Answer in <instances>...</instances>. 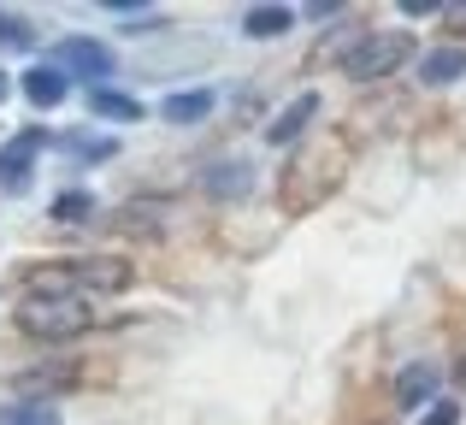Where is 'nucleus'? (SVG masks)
Wrapping results in <instances>:
<instances>
[{"label":"nucleus","mask_w":466,"mask_h":425,"mask_svg":"<svg viewBox=\"0 0 466 425\" xmlns=\"http://www.w3.org/2000/svg\"><path fill=\"white\" fill-rule=\"evenodd\" d=\"M349 166H354V142L342 130H319V137L296 142L284 160V177H278V213H289V218L319 213L342 189Z\"/></svg>","instance_id":"obj_1"},{"label":"nucleus","mask_w":466,"mask_h":425,"mask_svg":"<svg viewBox=\"0 0 466 425\" xmlns=\"http://www.w3.org/2000/svg\"><path fill=\"white\" fill-rule=\"evenodd\" d=\"M137 284V266L113 260V254H95V260H47L24 272L30 296H54V301H95V296H118V289Z\"/></svg>","instance_id":"obj_2"},{"label":"nucleus","mask_w":466,"mask_h":425,"mask_svg":"<svg viewBox=\"0 0 466 425\" xmlns=\"http://www.w3.org/2000/svg\"><path fill=\"white\" fill-rule=\"evenodd\" d=\"M95 325L89 301H54V296H24L18 301V331H30L35 343H71Z\"/></svg>","instance_id":"obj_3"},{"label":"nucleus","mask_w":466,"mask_h":425,"mask_svg":"<svg viewBox=\"0 0 466 425\" xmlns=\"http://www.w3.org/2000/svg\"><path fill=\"white\" fill-rule=\"evenodd\" d=\"M413 59V35L408 30H372L360 35V47H354L349 59H342V71H349L354 83H384L390 71H401Z\"/></svg>","instance_id":"obj_4"},{"label":"nucleus","mask_w":466,"mask_h":425,"mask_svg":"<svg viewBox=\"0 0 466 425\" xmlns=\"http://www.w3.org/2000/svg\"><path fill=\"white\" fill-rule=\"evenodd\" d=\"M47 66H59L66 77H89V89H106V77L118 71V59H113V47L95 42V35H66Z\"/></svg>","instance_id":"obj_5"},{"label":"nucleus","mask_w":466,"mask_h":425,"mask_svg":"<svg viewBox=\"0 0 466 425\" xmlns=\"http://www.w3.org/2000/svg\"><path fill=\"white\" fill-rule=\"evenodd\" d=\"M47 148V130L42 125H30V130H18V137L0 148V189L6 196H24L30 189V166H35V154Z\"/></svg>","instance_id":"obj_6"},{"label":"nucleus","mask_w":466,"mask_h":425,"mask_svg":"<svg viewBox=\"0 0 466 425\" xmlns=\"http://www.w3.org/2000/svg\"><path fill=\"white\" fill-rule=\"evenodd\" d=\"M12 390L24 396V402H54L59 390H71L77 384V367H66V360H47V367H30V372H12Z\"/></svg>","instance_id":"obj_7"},{"label":"nucleus","mask_w":466,"mask_h":425,"mask_svg":"<svg viewBox=\"0 0 466 425\" xmlns=\"http://www.w3.org/2000/svg\"><path fill=\"white\" fill-rule=\"evenodd\" d=\"M66 95H71V77H66L59 66H47V59H42V66L24 71V101H30L35 113H54Z\"/></svg>","instance_id":"obj_8"},{"label":"nucleus","mask_w":466,"mask_h":425,"mask_svg":"<svg viewBox=\"0 0 466 425\" xmlns=\"http://www.w3.org/2000/svg\"><path fill=\"white\" fill-rule=\"evenodd\" d=\"M313 118H319V95L308 89V95H296V101H289L284 113H278L272 125H266V142H272V148H284V142H301Z\"/></svg>","instance_id":"obj_9"},{"label":"nucleus","mask_w":466,"mask_h":425,"mask_svg":"<svg viewBox=\"0 0 466 425\" xmlns=\"http://www.w3.org/2000/svg\"><path fill=\"white\" fill-rule=\"evenodd\" d=\"M201 189H207L213 201H242V196L254 189V172H248V160H213V166L201 172Z\"/></svg>","instance_id":"obj_10"},{"label":"nucleus","mask_w":466,"mask_h":425,"mask_svg":"<svg viewBox=\"0 0 466 425\" xmlns=\"http://www.w3.org/2000/svg\"><path fill=\"white\" fill-rule=\"evenodd\" d=\"M431 396H437V367H431V360L401 367V379H396V408H401V414H420Z\"/></svg>","instance_id":"obj_11"},{"label":"nucleus","mask_w":466,"mask_h":425,"mask_svg":"<svg viewBox=\"0 0 466 425\" xmlns=\"http://www.w3.org/2000/svg\"><path fill=\"white\" fill-rule=\"evenodd\" d=\"M242 35L254 42H272V35H289L296 30V6H242Z\"/></svg>","instance_id":"obj_12"},{"label":"nucleus","mask_w":466,"mask_h":425,"mask_svg":"<svg viewBox=\"0 0 466 425\" xmlns=\"http://www.w3.org/2000/svg\"><path fill=\"white\" fill-rule=\"evenodd\" d=\"M59 148H66L77 166H95V160H113V154H118V137H113V130H66Z\"/></svg>","instance_id":"obj_13"},{"label":"nucleus","mask_w":466,"mask_h":425,"mask_svg":"<svg viewBox=\"0 0 466 425\" xmlns=\"http://www.w3.org/2000/svg\"><path fill=\"white\" fill-rule=\"evenodd\" d=\"M455 77H466V47H431L420 59V83L425 89H449Z\"/></svg>","instance_id":"obj_14"},{"label":"nucleus","mask_w":466,"mask_h":425,"mask_svg":"<svg viewBox=\"0 0 466 425\" xmlns=\"http://www.w3.org/2000/svg\"><path fill=\"white\" fill-rule=\"evenodd\" d=\"M207 113H213V95L207 89H177V95L159 101V118H166V125H201Z\"/></svg>","instance_id":"obj_15"},{"label":"nucleus","mask_w":466,"mask_h":425,"mask_svg":"<svg viewBox=\"0 0 466 425\" xmlns=\"http://www.w3.org/2000/svg\"><path fill=\"white\" fill-rule=\"evenodd\" d=\"M89 118L137 125V118H142V101H130V95H118V89H89Z\"/></svg>","instance_id":"obj_16"},{"label":"nucleus","mask_w":466,"mask_h":425,"mask_svg":"<svg viewBox=\"0 0 466 425\" xmlns=\"http://www.w3.org/2000/svg\"><path fill=\"white\" fill-rule=\"evenodd\" d=\"M0 425H59V408L54 402H12V408H0Z\"/></svg>","instance_id":"obj_17"},{"label":"nucleus","mask_w":466,"mask_h":425,"mask_svg":"<svg viewBox=\"0 0 466 425\" xmlns=\"http://www.w3.org/2000/svg\"><path fill=\"white\" fill-rule=\"evenodd\" d=\"M18 47H35V30L24 12H0V54H18Z\"/></svg>","instance_id":"obj_18"},{"label":"nucleus","mask_w":466,"mask_h":425,"mask_svg":"<svg viewBox=\"0 0 466 425\" xmlns=\"http://www.w3.org/2000/svg\"><path fill=\"white\" fill-rule=\"evenodd\" d=\"M47 213H54L59 225H83V218L95 213V196H89V189H66V196H59V201H54Z\"/></svg>","instance_id":"obj_19"},{"label":"nucleus","mask_w":466,"mask_h":425,"mask_svg":"<svg viewBox=\"0 0 466 425\" xmlns=\"http://www.w3.org/2000/svg\"><path fill=\"white\" fill-rule=\"evenodd\" d=\"M401 12H408V18H425V12H443V6H437V0H401Z\"/></svg>","instance_id":"obj_20"},{"label":"nucleus","mask_w":466,"mask_h":425,"mask_svg":"<svg viewBox=\"0 0 466 425\" xmlns=\"http://www.w3.org/2000/svg\"><path fill=\"white\" fill-rule=\"evenodd\" d=\"M425 425H455V402H443V408H437V414L425 420Z\"/></svg>","instance_id":"obj_21"},{"label":"nucleus","mask_w":466,"mask_h":425,"mask_svg":"<svg viewBox=\"0 0 466 425\" xmlns=\"http://www.w3.org/2000/svg\"><path fill=\"white\" fill-rule=\"evenodd\" d=\"M6 95H12V77H6V71H0V106H6Z\"/></svg>","instance_id":"obj_22"}]
</instances>
